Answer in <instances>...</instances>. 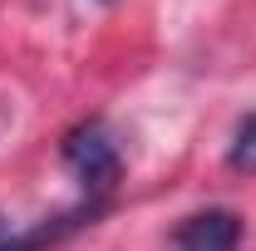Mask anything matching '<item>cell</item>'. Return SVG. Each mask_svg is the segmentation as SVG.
Segmentation results:
<instances>
[{
    "instance_id": "6da1fadb",
    "label": "cell",
    "mask_w": 256,
    "mask_h": 251,
    "mask_svg": "<svg viewBox=\"0 0 256 251\" xmlns=\"http://www.w3.org/2000/svg\"><path fill=\"white\" fill-rule=\"evenodd\" d=\"M64 162L74 168V178L84 182L89 192H108L124 172V158H118V143L104 118H89L79 124L69 138H64Z\"/></svg>"
},
{
    "instance_id": "7a4b0ae2",
    "label": "cell",
    "mask_w": 256,
    "mask_h": 251,
    "mask_svg": "<svg viewBox=\"0 0 256 251\" xmlns=\"http://www.w3.org/2000/svg\"><path fill=\"white\" fill-rule=\"evenodd\" d=\"M172 246L178 251H236L242 246V217L212 207V212H197L172 232Z\"/></svg>"
},
{
    "instance_id": "3957f363",
    "label": "cell",
    "mask_w": 256,
    "mask_h": 251,
    "mask_svg": "<svg viewBox=\"0 0 256 251\" xmlns=\"http://www.w3.org/2000/svg\"><path fill=\"white\" fill-rule=\"evenodd\" d=\"M226 162H232L236 172H256V114H246V118L236 124V138H232Z\"/></svg>"
}]
</instances>
